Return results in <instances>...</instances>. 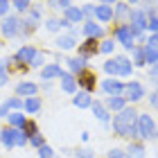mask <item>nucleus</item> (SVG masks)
<instances>
[{
  "label": "nucleus",
  "mask_w": 158,
  "mask_h": 158,
  "mask_svg": "<svg viewBox=\"0 0 158 158\" xmlns=\"http://www.w3.org/2000/svg\"><path fill=\"white\" fill-rule=\"evenodd\" d=\"M106 106H109L111 111H122L124 109V97H120V95H111L109 99H106Z\"/></svg>",
  "instance_id": "393cba45"
},
{
  "label": "nucleus",
  "mask_w": 158,
  "mask_h": 158,
  "mask_svg": "<svg viewBox=\"0 0 158 158\" xmlns=\"http://www.w3.org/2000/svg\"><path fill=\"white\" fill-rule=\"evenodd\" d=\"M84 34L88 39H102L104 36V27H99L95 20H88V23H84Z\"/></svg>",
  "instance_id": "f8f14e48"
},
{
  "label": "nucleus",
  "mask_w": 158,
  "mask_h": 158,
  "mask_svg": "<svg viewBox=\"0 0 158 158\" xmlns=\"http://www.w3.org/2000/svg\"><path fill=\"white\" fill-rule=\"evenodd\" d=\"M124 99H129V102H138V99L145 97V88H142V84L138 81H131V84H127L124 86Z\"/></svg>",
  "instance_id": "1a4fd4ad"
},
{
  "label": "nucleus",
  "mask_w": 158,
  "mask_h": 158,
  "mask_svg": "<svg viewBox=\"0 0 158 158\" xmlns=\"http://www.w3.org/2000/svg\"><path fill=\"white\" fill-rule=\"evenodd\" d=\"M111 2H115V0H102V5H111Z\"/></svg>",
  "instance_id": "8fccbe9b"
},
{
  "label": "nucleus",
  "mask_w": 158,
  "mask_h": 158,
  "mask_svg": "<svg viewBox=\"0 0 158 158\" xmlns=\"http://www.w3.org/2000/svg\"><path fill=\"white\" fill-rule=\"evenodd\" d=\"M138 135L142 140L156 138V124H154L152 115H140V113H138Z\"/></svg>",
  "instance_id": "20e7f679"
},
{
  "label": "nucleus",
  "mask_w": 158,
  "mask_h": 158,
  "mask_svg": "<svg viewBox=\"0 0 158 158\" xmlns=\"http://www.w3.org/2000/svg\"><path fill=\"white\" fill-rule=\"evenodd\" d=\"M99 52H104V54H109V52H113V41H102L99 43Z\"/></svg>",
  "instance_id": "e433bc0d"
},
{
  "label": "nucleus",
  "mask_w": 158,
  "mask_h": 158,
  "mask_svg": "<svg viewBox=\"0 0 158 158\" xmlns=\"http://www.w3.org/2000/svg\"><path fill=\"white\" fill-rule=\"evenodd\" d=\"M41 109V99L39 97H27L25 99V111L27 113H36Z\"/></svg>",
  "instance_id": "c756f323"
},
{
  "label": "nucleus",
  "mask_w": 158,
  "mask_h": 158,
  "mask_svg": "<svg viewBox=\"0 0 158 158\" xmlns=\"http://www.w3.org/2000/svg\"><path fill=\"white\" fill-rule=\"evenodd\" d=\"M9 11V0H0V16H7Z\"/></svg>",
  "instance_id": "79ce46f5"
},
{
  "label": "nucleus",
  "mask_w": 158,
  "mask_h": 158,
  "mask_svg": "<svg viewBox=\"0 0 158 158\" xmlns=\"http://www.w3.org/2000/svg\"><path fill=\"white\" fill-rule=\"evenodd\" d=\"M90 109H93V113H95V118H97V120L109 122V111H106V106H104L102 102H93V104H90Z\"/></svg>",
  "instance_id": "aec40b11"
},
{
  "label": "nucleus",
  "mask_w": 158,
  "mask_h": 158,
  "mask_svg": "<svg viewBox=\"0 0 158 158\" xmlns=\"http://www.w3.org/2000/svg\"><path fill=\"white\" fill-rule=\"evenodd\" d=\"M77 84L81 86L86 93H93V90L97 88V77L93 75L90 70H81V73L77 75Z\"/></svg>",
  "instance_id": "423d86ee"
},
{
  "label": "nucleus",
  "mask_w": 158,
  "mask_h": 158,
  "mask_svg": "<svg viewBox=\"0 0 158 158\" xmlns=\"http://www.w3.org/2000/svg\"><path fill=\"white\" fill-rule=\"evenodd\" d=\"M115 39L122 43V45H124L127 50H131L133 48V32H131V27H129V25H120L118 27V30H115Z\"/></svg>",
  "instance_id": "6e6552de"
},
{
  "label": "nucleus",
  "mask_w": 158,
  "mask_h": 158,
  "mask_svg": "<svg viewBox=\"0 0 158 158\" xmlns=\"http://www.w3.org/2000/svg\"><path fill=\"white\" fill-rule=\"evenodd\" d=\"M147 45H152V48H156V50H158V32H156V34H152V36L147 39Z\"/></svg>",
  "instance_id": "37998d69"
},
{
  "label": "nucleus",
  "mask_w": 158,
  "mask_h": 158,
  "mask_svg": "<svg viewBox=\"0 0 158 158\" xmlns=\"http://www.w3.org/2000/svg\"><path fill=\"white\" fill-rule=\"evenodd\" d=\"M147 30L152 32V34L158 32V16H149V18H147Z\"/></svg>",
  "instance_id": "72a5a7b5"
},
{
  "label": "nucleus",
  "mask_w": 158,
  "mask_h": 158,
  "mask_svg": "<svg viewBox=\"0 0 158 158\" xmlns=\"http://www.w3.org/2000/svg\"><path fill=\"white\" fill-rule=\"evenodd\" d=\"M73 104H75V106H79V109H86V106H90V104H93V99H90V93H86V90L77 93V95L73 97Z\"/></svg>",
  "instance_id": "f3484780"
},
{
  "label": "nucleus",
  "mask_w": 158,
  "mask_h": 158,
  "mask_svg": "<svg viewBox=\"0 0 158 158\" xmlns=\"http://www.w3.org/2000/svg\"><path fill=\"white\" fill-rule=\"evenodd\" d=\"M84 16H90V14H95V5H84Z\"/></svg>",
  "instance_id": "de8ad7c7"
},
{
  "label": "nucleus",
  "mask_w": 158,
  "mask_h": 158,
  "mask_svg": "<svg viewBox=\"0 0 158 158\" xmlns=\"http://www.w3.org/2000/svg\"><path fill=\"white\" fill-rule=\"evenodd\" d=\"M131 32H133V36L138 39L142 32L147 30V14H145V9H131Z\"/></svg>",
  "instance_id": "39448f33"
},
{
  "label": "nucleus",
  "mask_w": 158,
  "mask_h": 158,
  "mask_svg": "<svg viewBox=\"0 0 158 158\" xmlns=\"http://www.w3.org/2000/svg\"><path fill=\"white\" fill-rule=\"evenodd\" d=\"M7 79H9L7 66H5V61H0V86H5V84H7Z\"/></svg>",
  "instance_id": "c9c22d12"
},
{
  "label": "nucleus",
  "mask_w": 158,
  "mask_h": 158,
  "mask_svg": "<svg viewBox=\"0 0 158 158\" xmlns=\"http://www.w3.org/2000/svg\"><path fill=\"white\" fill-rule=\"evenodd\" d=\"M23 133L27 135V138H32L34 133H39V127H36V122H32V120H27L25 124H23Z\"/></svg>",
  "instance_id": "7c9ffc66"
},
{
  "label": "nucleus",
  "mask_w": 158,
  "mask_h": 158,
  "mask_svg": "<svg viewBox=\"0 0 158 158\" xmlns=\"http://www.w3.org/2000/svg\"><path fill=\"white\" fill-rule=\"evenodd\" d=\"M54 43H56L59 50H73L75 48V36H73V34H66V36H59Z\"/></svg>",
  "instance_id": "4be33fe9"
},
{
  "label": "nucleus",
  "mask_w": 158,
  "mask_h": 158,
  "mask_svg": "<svg viewBox=\"0 0 158 158\" xmlns=\"http://www.w3.org/2000/svg\"><path fill=\"white\" fill-rule=\"evenodd\" d=\"M43 61H45V56H43L41 52H36V54H34V59L30 61V66L32 68H39V66H43Z\"/></svg>",
  "instance_id": "4c0bfd02"
},
{
  "label": "nucleus",
  "mask_w": 158,
  "mask_h": 158,
  "mask_svg": "<svg viewBox=\"0 0 158 158\" xmlns=\"http://www.w3.org/2000/svg\"><path fill=\"white\" fill-rule=\"evenodd\" d=\"M156 138H158V129H156Z\"/></svg>",
  "instance_id": "864d4df0"
},
{
  "label": "nucleus",
  "mask_w": 158,
  "mask_h": 158,
  "mask_svg": "<svg viewBox=\"0 0 158 158\" xmlns=\"http://www.w3.org/2000/svg\"><path fill=\"white\" fill-rule=\"evenodd\" d=\"M0 32H2L7 39H14L16 34L23 32V20L16 18V16H5V20L0 23Z\"/></svg>",
  "instance_id": "7ed1b4c3"
},
{
  "label": "nucleus",
  "mask_w": 158,
  "mask_h": 158,
  "mask_svg": "<svg viewBox=\"0 0 158 158\" xmlns=\"http://www.w3.org/2000/svg\"><path fill=\"white\" fill-rule=\"evenodd\" d=\"M95 16H97V20H102V23H109V20H113V7H109V5L95 7Z\"/></svg>",
  "instance_id": "dca6fc26"
},
{
  "label": "nucleus",
  "mask_w": 158,
  "mask_h": 158,
  "mask_svg": "<svg viewBox=\"0 0 158 158\" xmlns=\"http://www.w3.org/2000/svg\"><path fill=\"white\" fill-rule=\"evenodd\" d=\"M104 70L109 75H120V77H129L131 75V70H133V66H131V61L127 59V56H115V59H109L104 63Z\"/></svg>",
  "instance_id": "f03ea898"
},
{
  "label": "nucleus",
  "mask_w": 158,
  "mask_h": 158,
  "mask_svg": "<svg viewBox=\"0 0 158 158\" xmlns=\"http://www.w3.org/2000/svg\"><path fill=\"white\" fill-rule=\"evenodd\" d=\"M63 18H66L68 23H79V20L84 18V11L79 9V7H73V5H70L68 9H66V16H63Z\"/></svg>",
  "instance_id": "6ab92c4d"
},
{
  "label": "nucleus",
  "mask_w": 158,
  "mask_h": 158,
  "mask_svg": "<svg viewBox=\"0 0 158 158\" xmlns=\"http://www.w3.org/2000/svg\"><path fill=\"white\" fill-rule=\"evenodd\" d=\"M41 25V14H39V9H27L25 11V20H23V30H25V34H30L32 30H36V27Z\"/></svg>",
  "instance_id": "0eeeda50"
},
{
  "label": "nucleus",
  "mask_w": 158,
  "mask_h": 158,
  "mask_svg": "<svg viewBox=\"0 0 158 158\" xmlns=\"http://www.w3.org/2000/svg\"><path fill=\"white\" fill-rule=\"evenodd\" d=\"M34 54H36V50H34V48H30V45H23V48H20L16 54H14V59H16V61H23V63H25V61L30 63V61L34 59Z\"/></svg>",
  "instance_id": "2eb2a0df"
},
{
  "label": "nucleus",
  "mask_w": 158,
  "mask_h": 158,
  "mask_svg": "<svg viewBox=\"0 0 158 158\" xmlns=\"http://www.w3.org/2000/svg\"><path fill=\"white\" fill-rule=\"evenodd\" d=\"M36 90H39V86L36 84H32V81H20L18 86H16V93H18V95L20 97H34V95H36Z\"/></svg>",
  "instance_id": "4468645a"
},
{
  "label": "nucleus",
  "mask_w": 158,
  "mask_h": 158,
  "mask_svg": "<svg viewBox=\"0 0 158 158\" xmlns=\"http://www.w3.org/2000/svg\"><path fill=\"white\" fill-rule=\"evenodd\" d=\"M39 158H54V152L48 145H41L39 147Z\"/></svg>",
  "instance_id": "f704fd0d"
},
{
  "label": "nucleus",
  "mask_w": 158,
  "mask_h": 158,
  "mask_svg": "<svg viewBox=\"0 0 158 158\" xmlns=\"http://www.w3.org/2000/svg\"><path fill=\"white\" fill-rule=\"evenodd\" d=\"M50 5L56 7V9H61V0H50Z\"/></svg>",
  "instance_id": "09e8293b"
},
{
  "label": "nucleus",
  "mask_w": 158,
  "mask_h": 158,
  "mask_svg": "<svg viewBox=\"0 0 158 158\" xmlns=\"http://www.w3.org/2000/svg\"><path fill=\"white\" fill-rule=\"evenodd\" d=\"M97 52H99L97 39H88L86 43H79V56H81V59H88V56L97 54Z\"/></svg>",
  "instance_id": "9d476101"
},
{
  "label": "nucleus",
  "mask_w": 158,
  "mask_h": 158,
  "mask_svg": "<svg viewBox=\"0 0 158 158\" xmlns=\"http://www.w3.org/2000/svg\"><path fill=\"white\" fill-rule=\"evenodd\" d=\"M109 158H127V154L122 152V149H111V152H109Z\"/></svg>",
  "instance_id": "a19ab883"
},
{
  "label": "nucleus",
  "mask_w": 158,
  "mask_h": 158,
  "mask_svg": "<svg viewBox=\"0 0 158 158\" xmlns=\"http://www.w3.org/2000/svg\"><path fill=\"white\" fill-rule=\"evenodd\" d=\"M9 111H11V109H9V104L5 102L2 106H0V118H7V115H9Z\"/></svg>",
  "instance_id": "a18cd8bd"
},
{
  "label": "nucleus",
  "mask_w": 158,
  "mask_h": 158,
  "mask_svg": "<svg viewBox=\"0 0 158 158\" xmlns=\"http://www.w3.org/2000/svg\"><path fill=\"white\" fill-rule=\"evenodd\" d=\"M131 54H133V66H145V50H142V48H131Z\"/></svg>",
  "instance_id": "c85d7f7f"
},
{
  "label": "nucleus",
  "mask_w": 158,
  "mask_h": 158,
  "mask_svg": "<svg viewBox=\"0 0 158 158\" xmlns=\"http://www.w3.org/2000/svg\"><path fill=\"white\" fill-rule=\"evenodd\" d=\"M68 66L70 70H73V75L77 77L81 70H86V59H81V56H75V59H68Z\"/></svg>",
  "instance_id": "5701e85b"
},
{
  "label": "nucleus",
  "mask_w": 158,
  "mask_h": 158,
  "mask_svg": "<svg viewBox=\"0 0 158 158\" xmlns=\"http://www.w3.org/2000/svg\"><path fill=\"white\" fill-rule=\"evenodd\" d=\"M7 120H9V124L11 127H16V129H23V124H25V115L20 111H16V113H9V115H7Z\"/></svg>",
  "instance_id": "bb28decb"
},
{
  "label": "nucleus",
  "mask_w": 158,
  "mask_h": 158,
  "mask_svg": "<svg viewBox=\"0 0 158 158\" xmlns=\"http://www.w3.org/2000/svg\"><path fill=\"white\" fill-rule=\"evenodd\" d=\"M102 88H104V93H109V95H120V93H124V84L118 81V79H104Z\"/></svg>",
  "instance_id": "9b49d317"
},
{
  "label": "nucleus",
  "mask_w": 158,
  "mask_h": 158,
  "mask_svg": "<svg viewBox=\"0 0 158 158\" xmlns=\"http://www.w3.org/2000/svg\"><path fill=\"white\" fill-rule=\"evenodd\" d=\"M127 2H138V0H127Z\"/></svg>",
  "instance_id": "3c124183"
},
{
  "label": "nucleus",
  "mask_w": 158,
  "mask_h": 158,
  "mask_svg": "<svg viewBox=\"0 0 158 158\" xmlns=\"http://www.w3.org/2000/svg\"><path fill=\"white\" fill-rule=\"evenodd\" d=\"M11 2H14V9H18V11H27V9H30V0H11Z\"/></svg>",
  "instance_id": "473e14b6"
},
{
  "label": "nucleus",
  "mask_w": 158,
  "mask_h": 158,
  "mask_svg": "<svg viewBox=\"0 0 158 158\" xmlns=\"http://www.w3.org/2000/svg\"><path fill=\"white\" fill-rule=\"evenodd\" d=\"M30 145H34L36 149H39L41 145H45V142H43V135H41V133H34L32 138H30Z\"/></svg>",
  "instance_id": "58836bf2"
},
{
  "label": "nucleus",
  "mask_w": 158,
  "mask_h": 158,
  "mask_svg": "<svg viewBox=\"0 0 158 158\" xmlns=\"http://www.w3.org/2000/svg\"><path fill=\"white\" fill-rule=\"evenodd\" d=\"M127 158H145V147L140 145V142H133L131 140V145H129V149H127Z\"/></svg>",
  "instance_id": "412c9836"
},
{
  "label": "nucleus",
  "mask_w": 158,
  "mask_h": 158,
  "mask_svg": "<svg viewBox=\"0 0 158 158\" xmlns=\"http://www.w3.org/2000/svg\"><path fill=\"white\" fill-rule=\"evenodd\" d=\"M77 158H93V152H90V149H79Z\"/></svg>",
  "instance_id": "c03bdc74"
},
{
  "label": "nucleus",
  "mask_w": 158,
  "mask_h": 158,
  "mask_svg": "<svg viewBox=\"0 0 158 158\" xmlns=\"http://www.w3.org/2000/svg\"><path fill=\"white\" fill-rule=\"evenodd\" d=\"M45 27L50 32H59L61 30V20H56V18H48L45 20Z\"/></svg>",
  "instance_id": "2f4dec72"
},
{
  "label": "nucleus",
  "mask_w": 158,
  "mask_h": 158,
  "mask_svg": "<svg viewBox=\"0 0 158 158\" xmlns=\"http://www.w3.org/2000/svg\"><path fill=\"white\" fill-rule=\"evenodd\" d=\"M113 18H131V9H129V5L127 2H120L115 5V11H113Z\"/></svg>",
  "instance_id": "a878e982"
},
{
  "label": "nucleus",
  "mask_w": 158,
  "mask_h": 158,
  "mask_svg": "<svg viewBox=\"0 0 158 158\" xmlns=\"http://www.w3.org/2000/svg\"><path fill=\"white\" fill-rule=\"evenodd\" d=\"M113 131H115V135L133 140L138 135V113L131 106H124L122 111H118L113 118Z\"/></svg>",
  "instance_id": "f257e3e1"
},
{
  "label": "nucleus",
  "mask_w": 158,
  "mask_h": 158,
  "mask_svg": "<svg viewBox=\"0 0 158 158\" xmlns=\"http://www.w3.org/2000/svg\"><path fill=\"white\" fill-rule=\"evenodd\" d=\"M61 66H56V63H52V66H45L41 70V79H54V77H61Z\"/></svg>",
  "instance_id": "a211bd4d"
},
{
  "label": "nucleus",
  "mask_w": 158,
  "mask_h": 158,
  "mask_svg": "<svg viewBox=\"0 0 158 158\" xmlns=\"http://www.w3.org/2000/svg\"><path fill=\"white\" fill-rule=\"evenodd\" d=\"M149 79H152V81H156V84H158V63H154V66L149 68Z\"/></svg>",
  "instance_id": "ea45409f"
},
{
  "label": "nucleus",
  "mask_w": 158,
  "mask_h": 158,
  "mask_svg": "<svg viewBox=\"0 0 158 158\" xmlns=\"http://www.w3.org/2000/svg\"><path fill=\"white\" fill-rule=\"evenodd\" d=\"M14 135H16V127H9V129H5L2 131V145L9 149V147H16V142H14Z\"/></svg>",
  "instance_id": "b1692460"
},
{
  "label": "nucleus",
  "mask_w": 158,
  "mask_h": 158,
  "mask_svg": "<svg viewBox=\"0 0 158 158\" xmlns=\"http://www.w3.org/2000/svg\"><path fill=\"white\" fill-rule=\"evenodd\" d=\"M0 140H2V131H0Z\"/></svg>",
  "instance_id": "603ef678"
},
{
  "label": "nucleus",
  "mask_w": 158,
  "mask_h": 158,
  "mask_svg": "<svg viewBox=\"0 0 158 158\" xmlns=\"http://www.w3.org/2000/svg\"><path fill=\"white\" fill-rule=\"evenodd\" d=\"M149 102H152V106H154V109H158V88L152 93V97H149Z\"/></svg>",
  "instance_id": "49530a36"
},
{
  "label": "nucleus",
  "mask_w": 158,
  "mask_h": 158,
  "mask_svg": "<svg viewBox=\"0 0 158 158\" xmlns=\"http://www.w3.org/2000/svg\"><path fill=\"white\" fill-rule=\"evenodd\" d=\"M61 88L66 90V93H75L77 90V77L73 73H61Z\"/></svg>",
  "instance_id": "ddd939ff"
},
{
  "label": "nucleus",
  "mask_w": 158,
  "mask_h": 158,
  "mask_svg": "<svg viewBox=\"0 0 158 158\" xmlns=\"http://www.w3.org/2000/svg\"><path fill=\"white\" fill-rule=\"evenodd\" d=\"M142 50H145V61L149 63V66L158 63V50H156V48H152V45H145Z\"/></svg>",
  "instance_id": "cd10ccee"
}]
</instances>
